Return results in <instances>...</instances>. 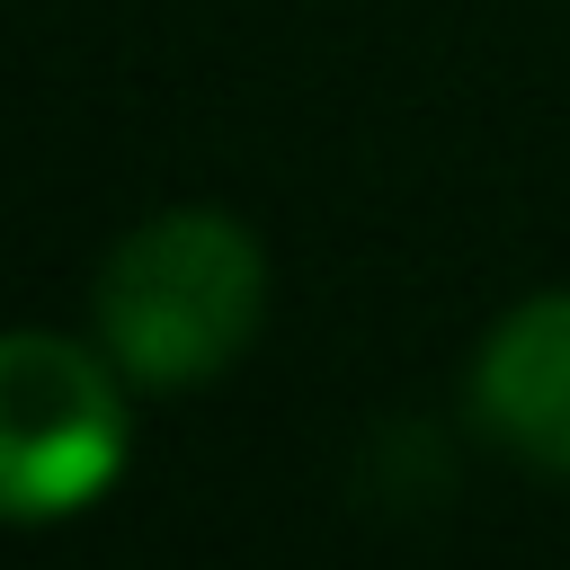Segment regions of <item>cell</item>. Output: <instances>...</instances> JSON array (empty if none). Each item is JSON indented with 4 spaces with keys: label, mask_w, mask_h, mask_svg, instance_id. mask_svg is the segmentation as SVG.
I'll list each match as a JSON object with an SVG mask.
<instances>
[{
    "label": "cell",
    "mask_w": 570,
    "mask_h": 570,
    "mask_svg": "<svg viewBox=\"0 0 570 570\" xmlns=\"http://www.w3.org/2000/svg\"><path fill=\"white\" fill-rule=\"evenodd\" d=\"M0 454H9V517L89 508L125 472V401L98 356L53 330H18L0 347Z\"/></svg>",
    "instance_id": "7a4b0ae2"
},
{
    "label": "cell",
    "mask_w": 570,
    "mask_h": 570,
    "mask_svg": "<svg viewBox=\"0 0 570 570\" xmlns=\"http://www.w3.org/2000/svg\"><path fill=\"white\" fill-rule=\"evenodd\" d=\"M472 401L499 445L570 481V294H534L481 338Z\"/></svg>",
    "instance_id": "3957f363"
},
{
    "label": "cell",
    "mask_w": 570,
    "mask_h": 570,
    "mask_svg": "<svg viewBox=\"0 0 570 570\" xmlns=\"http://www.w3.org/2000/svg\"><path fill=\"white\" fill-rule=\"evenodd\" d=\"M267 303V258L232 214L178 205L125 232L98 267V330L134 383H205L223 374Z\"/></svg>",
    "instance_id": "6da1fadb"
}]
</instances>
